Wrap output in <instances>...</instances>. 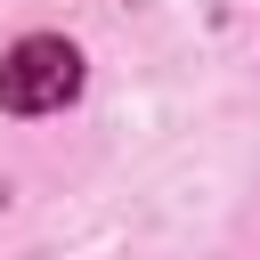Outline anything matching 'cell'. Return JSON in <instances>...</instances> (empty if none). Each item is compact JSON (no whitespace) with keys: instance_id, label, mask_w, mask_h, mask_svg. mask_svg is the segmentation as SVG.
<instances>
[{"instance_id":"obj_1","label":"cell","mask_w":260,"mask_h":260,"mask_svg":"<svg viewBox=\"0 0 260 260\" xmlns=\"http://www.w3.org/2000/svg\"><path fill=\"white\" fill-rule=\"evenodd\" d=\"M73 89H81V49L57 32H32L0 57V106L8 114H57Z\"/></svg>"}]
</instances>
